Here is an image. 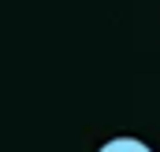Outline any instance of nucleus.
Listing matches in <instances>:
<instances>
[{
    "label": "nucleus",
    "instance_id": "1",
    "mask_svg": "<svg viewBox=\"0 0 160 152\" xmlns=\"http://www.w3.org/2000/svg\"><path fill=\"white\" fill-rule=\"evenodd\" d=\"M97 152H153L142 137H112V141H104Z\"/></svg>",
    "mask_w": 160,
    "mask_h": 152
}]
</instances>
